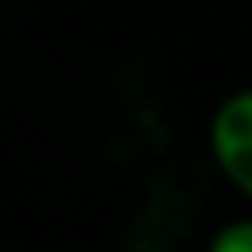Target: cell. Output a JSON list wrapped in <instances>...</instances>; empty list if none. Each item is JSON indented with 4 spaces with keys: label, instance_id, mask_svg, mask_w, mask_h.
Segmentation results:
<instances>
[{
    "label": "cell",
    "instance_id": "6da1fadb",
    "mask_svg": "<svg viewBox=\"0 0 252 252\" xmlns=\"http://www.w3.org/2000/svg\"><path fill=\"white\" fill-rule=\"evenodd\" d=\"M210 152L223 177L252 198V89H240L219 101L210 118Z\"/></svg>",
    "mask_w": 252,
    "mask_h": 252
},
{
    "label": "cell",
    "instance_id": "7a4b0ae2",
    "mask_svg": "<svg viewBox=\"0 0 252 252\" xmlns=\"http://www.w3.org/2000/svg\"><path fill=\"white\" fill-rule=\"evenodd\" d=\"M206 252H252V219H235L215 231Z\"/></svg>",
    "mask_w": 252,
    "mask_h": 252
}]
</instances>
